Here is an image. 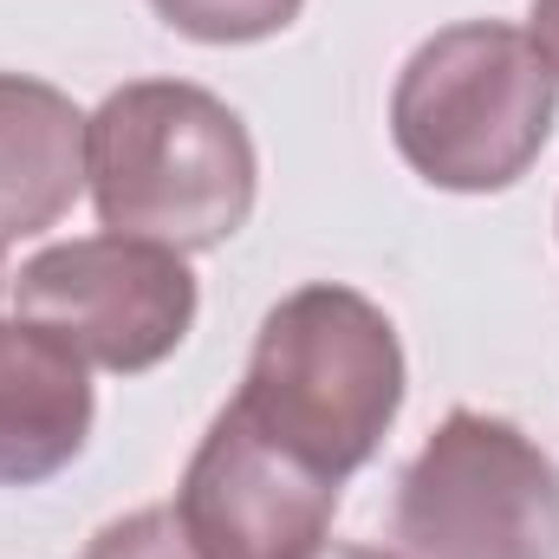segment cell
Listing matches in <instances>:
<instances>
[{
    "label": "cell",
    "mask_w": 559,
    "mask_h": 559,
    "mask_svg": "<svg viewBox=\"0 0 559 559\" xmlns=\"http://www.w3.org/2000/svg\"><path fill=\"white\" fill-rule=\"evenodd\" d=\"M85 182L105 235L209 254L248 228L261 156L215 92L138 79L85 118Z\"/></svg>",
    "instance_id": "1"
},
{
    "label": "cell",
    "mask_w": 559,
    "mask_h": 559,
    "mask_svg": "<svg viewBox=\"0 0 559 559\" xmlns=\"http://www.w3.org/2000/svg\"><path fill=\"white\" fill-rule=\"evenodd\" d=\"M235 411L306 468L345 481L404 411V345L384 306L352 286H299L254 332Z\"/></svg>",
    "instance_id": "2"
},
{
    "label": "cell",
    "mask_w": 559,
    "mask_h": 559,
    "mask_svg": "<svg viewBox=\"0 0 559 559\" xmlns=\"http://www.w3.org/2000/svg\"><path fill=\"white\" fill-rule=\"evenodd\" d=\"M559 79L534 33L501 20H462L423 39L391 92V138L423 182L455 195H495L534 169L554 138Z\"/></svg>",
    "instance_id": "3"
},
{
    "label": "cell",
    "mask_w": 559,
    "mask_h": 559,
    "mask_svg": "<svg viewBox=\"0 0 559 559\" xmlns=\"http://www.w3.org/2000/svg\"><path fill=\"white\" fill-rule=\"evenodd\" d=\"M397 559H559V462L508 417L449 411L397 481Z\"/></svg>",
    "instance_id": "4"
},
{
    "label": "cell",
    "mask_w": 559,
    "mask_h": 559,
    "mask_svg": "<svg viewBox=\"0 0 559 559\" xmlns=\"http://www.w3.org/2000/svg\"><path fill=\"white\" fill-rule=\"evenodd\" d=\"M20 319L59 332L85 365L156 371L195 325V274L176 248L131 235H85L39 248L13 280Z\"/></svg>",
    "instance_id": "5"
},
{
    "label": "cell",
    "mask_w": 559,
    "mask_h": 559,
    "mask_svg": "<svg viewBox=\"0 0 559 559\" xmlns=\"http://www.w3.org/2000/svg\"><path fill=\"white\" fill-rule=\"evenodd\" d=\"M338 481L267 442L235 404L195 442L176 521L202 559H312L332 534Z\"/></svg>",
    "instance_id": "6"
},
{
    "label": "cell",
    "mask_w": 559,
    "mask_h": 559,
    "mask_svg": "<svg viewBox=\"0 0 559 559\" xmlns=\"http://www.w3.org/2000/svg\"><path fill=\"white\" fill-rule=\"evenodd\" d=\"M92 411L85 358L33 319H0V488L59 475L85 449Z\"/></svg>",
    "instance_id": "7"
},
{
    "label": "cell",
    "mask_w": 559,
    "mask_h": 559,
    "mask_svg": "<svg viewBox=\"0 0 559 559\" xmlns=\"http://www.w3.org/2000/svg\"><path fill=\"white\" fill-rule=\"evenodd\" d=\"M85 189V111L46 85L0 72V248L46 235Z\"/></svg>",
    "instance_id": "8"
},
{
    "label": "cell",
    "mask_w": 559,
    "mask_h": 559,
    "mask_svg": "<svg viewBox=\"0 0 559 559\" xmlns=\"http://www.w3.org/2000/svg\"><path fill=\"white\" fill-rule=\"evenodd\" d=\"M150 7L202 46H254L286 33L306 0H150Z\"/></svg>",
    "instance_id": "9"
},
{
    "label": "cell",
    "mask_w": 559,
    "mask_h": 559,
    "mask_svg": "<svg viewBox=\"0 0 559 559\" xmlns=\"http://www.w3.org/2000/svg\"><path fill=\"white\" fill-rule=\"evenodd\" d=\"M79 559H202V554H195V540L182 534L176 508H138V514L98 527L92 547Z\"/></svg>",
    "instance_id": "10"
},
{
    "label": "cell",
    "mask_w": 559,
    "mask_h": 559,
    "mask_svg": "<svg viewBox=\"0 0 559 559\" xmlns=\"http://www.w3.org/2000/svg\"><path fill=\"white\" fill-rule=\"evenodd\" d=\"M534 46H540V59L559 79V0H534Z\"/></svg>",
    "instance_id": "11"
},
{
    "label": "cell",
    "mask_w": 559,
    "mask_h": 559,
    "mask_svg": "<svg viewBox=\"0 0 559 559\" xmlns=\"http://www.w3.org/2000/svg\"><path fill=\"white\" fill-rule=\"evenodd\" d=\"M312 559H397V554H371V547H319Z\"/></svg>",
    "instance_id": "12"
},
{
    "label": "cell",
    "mask_w": 559,
    "mask_h": 559,
    "mask_svg": "<svg viewBox=\"0 0 559 559\" xmlns=\"http://www.w3.org/2000/svg\"><path fill=\"white\" fill-rule=\"evenodd\" d=\"M0 293H7V274H0Z\"/></svg>",
    "instance_id": "13"
}]
</instances>
